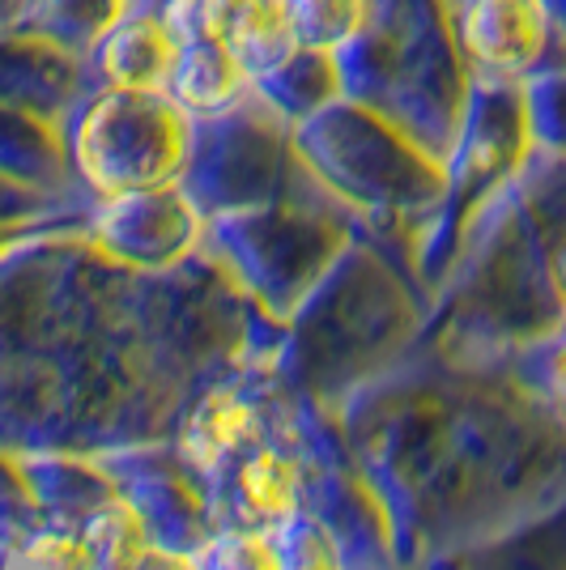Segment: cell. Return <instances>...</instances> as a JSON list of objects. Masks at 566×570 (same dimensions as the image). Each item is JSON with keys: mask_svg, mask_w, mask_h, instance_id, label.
I'll use <instances>...</instances> for the list:
<instances>
[{"mask_svg": "<svg viewBox=\"0 0 566 570\" xmlns=\"http://www.w3.org/2000/svg\"><path fill=\"white\" fill-rule=\"evenodd\" d=\"M184 111L166 95L107 90L72 128V167L107 196H142L163 188L184 167Z\"/></svg>", "mask_w": 566, "mask_h": 570, "instance_id": "1", "label": "cell"}, {"mask_svg": "<svg viewBox=\"0 0 566 570\" xmlns=\"http://www.w3.org/2000/svg\"><path fill=\"white\" fill-rule=\"evenodd\" d=\"M460 39L472 69L511 81L541 65L549 43V9L545 0H469Z\"/></svg>", "mask_w": 566, "mask_h": 570, "instance_id": "2", "label": "cell"}, {"mask_svg": "<svg viewBox=\"0 0 566 570\" xmlns=\"http://www.w3.org/2000/svg\"><path fill=\"white\" fill-rule=\"evenodd\" d=\"M175 56H179V43L158 13L119 18L98 35L95 48L103 81L111 90H133V95H166Z\"/></svg>", "mask_w": 566, "mask_h": 570, "instance_id": "3", "label": "cell"}, {"mask_svg": "<svg viewBox=\"0 0 566 570\" xmlns=\"http://www.w3.org/2000/svg\"><path fill=\"white\" fill-rule=\"evenodd\" d=\"M252 72L213 39H192L175 56V72L166 81V98L184 116H217L247 90Z\"/></svg>", "mask_w": 566, "mask_h": 570, "instance_id": "4", "label": "cell"}, {"mask_svg": "<svg viewBox=\"0 0 566 570\" xmlns=\"http://www.w3.org/2000/svg\"><path fill=\"white\" fill-rule=\"evenodd\" d=\"M260 443V422L252 404L238 401L235 392H213L188 413V422L179 430V455L192 469L213 473L222 460Z\"/></svg>", "mask_w": 566, "mask_h": 570, "instance_id": "5", "label": "cell"}, {"mask_svg": "<svg viewBox=\"0 0 566 570\" xmlns=\"http://www.w3.org/2000/svg\"><path fill=\"white\" fill-rule=\"evenodd\" d=\"M235 502L243 523L252 528H273L303 511V473L290 455L273 448H256L238 464L235 473Z\"/></svg>", "mask_w": 566, "mask_h": 570, "instance_id": "6", "label": "cell"}, {"mask_svg": "<svg viewBox=\"0 0 566 570\" xmlns=\"http://www.w3.org/2000/svg\"><path fill=\"white\" fill-rule=\"evenodd\" d=\"M362 18H367V0H290L299 48H336L362 30Z\"/></svg>", "mask_w": 566, "mask_h": 570, "instance_id": "7", "label": "cell"}, {"mask_svg": "<svg viewBox=\"0 0 566 570\" xmlns=\"http://www.w3.org/2000/svg\"><path fill=\"white\" fill-rule=\"evenodd\" d=\"M201 570H282L277 562V549H273V537L264 528H231L226 537H217L205 558Z\"/></svg>", "mask_w": 566, "mask_h": 570, "instance_id": "8", "label": "cell"}, {"mask_svg": "<svg viewBox=\"0 0 566 570\" xmlns=\"http://www.w3.org/2000/svg\"><path fill=\"white\" fill-rule=\"evenodd\" d=\"M30 570H95V549L86 537H69V532H51L39 537L30 553H26Z\"/></svg>", "mask_w": 566, "mask_h": 570, "instance_id": "9", "label": "cell"}, {"mask_svg": "<svg viewBox=\"0 0 566 570\" xmlns=\"http://www.w3.org/2000/svg\"><path fill=\"white\" fill-rule=\"evenodd\" d=\"M554 285H558V298L566 303V243H563V252L554 256Z\"/></svg>", "mask_w": 566, "mask_h": 570, "instance_id": "10", "label": "cell"}, {"mask_svg": "<svg viewBox=\"0 0 566 570\" xmlns=\"http://www.w3.org/2000/svg\"><path fill=\"white\" fill-rule=\"evenodd\" d=\"M558 387H563L566 396V336H563V350H558Z\"/></svg>", "mask_w": 566, "mask_h": 570, "instance_id": "11", "label": "cell"}]
</instances>
